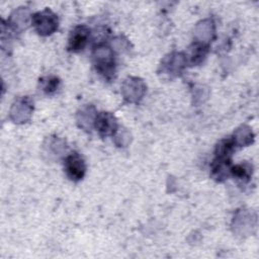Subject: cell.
<instances>
[{
	"instance_id": "ba28073f",
	"label": "cell",
	"mask_w": 259,
	"mask_h": 259,
	"mask_svg": "<svg viewBox=\"0 0 259 259\" xmlns=\"http://www.w3.org/2000/svg\"><path fill=\"white\" fill-rule=\"evenodd\" d=\"M21 99H22V108H20L18 101H16L13 104V107L11 110V115L13 116V120H15V122H18V121L25 122V120L29 118L32 107H33L31 106L33 104L28 98H21Z\"/></svg>"
},
{
	"instance_id": "3957f363",
	"label": "cell",
	"mask_w": 259,
	"mask_h": 259,
	"mask_svg": "<svg viewBox=\"0 0 259 259\" xmlns=\"http://www.w3.org/2000/svg\"><path fill=\"white\" fill-rule=\"evenodd\" d=\"M64 169L67 176L72 181L76 182L84 177L86 172V165L83 158L78 153L74 152L66 157Z\"/></svg>"
},
{
	"instance_id": "4fadbf2b",
	"label": "cell",
	"mask_w": 259,
	"mask_h": 259,
	"mask_svg": "<svg viewBox=\"0 0 259 259\" xmlns=\"http://www.w3.org/2000/svg\"><path fill=\"white\" fill-rule=\"evenodd\" d=\"M59 85H60V80L55 76L45 77L40 80L41 89L47 94H53L54 92H56L59 88Z\"/></svg>"
},
{
	"instance_id": "9c48e42d",
	"label": "cell",
	"mask_w": 259,
	"mask_h": 259,
	"mask_svg": "<svg viewBox=\"0 0 259 259\" xmlns=\"http://www.w3.org/2000/svg\"><path fill=\"white\" fill-rule=\"evenodd\" d=\"M252 173H253L252 165H250L249 163H246V162L237 164L231 168V174L236 179H238L244 183H246L250 180Z\"/></svg>"
},
{
	"instance_id": "8fae6325",
	"label": "cell",
	"mask_w": 259,
	"mask_h": 259,
	"mask_svg": "<svg viewBox=\"0 0 259 259\" xmlns=\"http://www.w3.org/2000/svg\"><path fill=\"white\" fill-rule=\"evenodd\" d=\"M96 115L97 114H95L93 106H87L81 109V111L78 113V122L80 123V126L90 128L95 121Z\"/></svg>"
},
{
	"instance_id": "7a4b0ae2",
	"label": "cell",
	"mask_w": 259,
	"mask_h": 259,
	"mask_svg": "<svg viewBox=\"0 0 259 259\" xmlns=\"http://www.w3.org/2000/svg\"><path fill=\"white\" fill-rule=\"evenodd\" d=\"M31 20L35 30L41 35H49L58 28V17L49 8L35 13Z\"/></svg>"
},
{
	"instance_id": "7c38bea8",
	"label": "cell",
	"mask_w": 259,
	"mask_h": 259,
	"mask_svg": "<svg viewBox=\"0 0 259 259\" xmlns=\"http://www.w3.org/2000/svg\"><path fill=\"white\" fill-rule=\"evenodd\" d=\"M233 140L236 145H240V146L249 145L253 141V134L251 128L246 125H242L240 128L236 131L235 138Z\"/></svg>"
},
{
	"instance_id": "5b68a950",
	"label": "cell",
	"mask_w": 259,
	"mask_h": 259,
	"mask_svg": "<svg viewBox=\"0 0 259 259\" xmlns=\"http://www.w3.org/2000/svg\"><path fill=\"white\" fill-rule=\"evenodd\" d=\"M90 36V30L87 26L85 25H79L76 26L70 33L69 36V41H68V50L74 53L82 51Z\"/></svg>"
},
{
	"instance_id": "277c9868",
	"label": "cell",
	"mask_w": 259,
	"mask_h": 259,
	"mask_svg": "<svg viewBox=\"0 0 259 259\" xmlns=\"http://www.w3.org/2000/svg\"><path fill=\"white\" fill-rule=\"evenodd\" d=\"M146 91V85L139 78H127L122 85L124 98L130 102H139Z\"/></svg>"
},
{
	"instance_id": "8992f818",
	"label": "cell",
	"mask_w": 259,
	"mask_h": 259,
	"mask_svg": "<svg viewBox=\"0 0 259 259\" xmlns=\"http://www.w3.org/2000/svg\"><path fill=\"white\" fill-rule=\"evenodd\" d=\"M94 125L102 137L113 136L117 132V121L110 112H100L96 115Z\"/></svg>"
},
{
	"instance_id": "30bf717a",
	"label": "cell",
	"mask_w": 259,
	"mask_h": 259,
	"mask_svg": "<svg viewBox=\"0 0 259 259\" xmlns=\"http://www.w3.org/2000/svg\"><path fill=\"white\" fill-rule=\"evenodd\" d=\"M207 53V47L203 44H194L190 50L188 56L185 57V61L188 59L191 65H196L202 62Z\"/></svg>"
},
{
	"instance_id": "52a82bcc",
	"label": "cell",
	"mask_w": 259,
	"mask_h": 259,
	"mask_svg": "<svg viewBox=\"0 0 259 259\" xmlns=\"http://www.w3.org/2000/svg\"><path fill=\"white\" fill-rule=\"evenodd\" d=\"M186 64L185 57L182 54L172 53L168 57H166L162 63V70L166 74L177 75L182 69V67Z\"/></svg>"
},
{
	"instance_id": "6da1fadb",
	"label": "cell",
	"mask_w": 259,
	"mask_h": 259,
	"mask_svg": "<svg viewBox=\"0 0 259 259\" xmlns=\"http://www.w3.org/2000/svg\"><path fill=\"white\" fill-rule=\"evenodd\" d=\"M94 66L104 78L110 79L115 73V60L113 52L105 46H98L93 53Z\"/></svg>"
}]
</instances>
